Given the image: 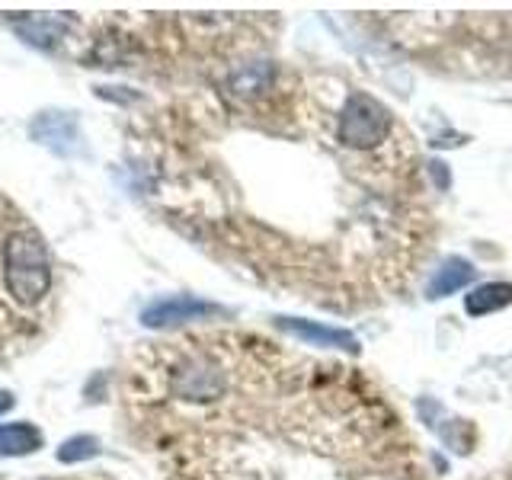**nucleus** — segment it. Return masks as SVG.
Here are the masks:
<instances>
[{"mask_svg":"<svg viewBox=\"0 0 512 480\" xmlns=\"http://www.w3.org/2000/svg\"><path fill=\"white\" fill-rule=\"evenodd\" d=\"M4 285L7 295L32 308L52 288V260L48 247L36 231H13L4 244Z\"/></svg>","mask_w":512,"mask_h":480,"instance_id":"f257e3e1","label":"nucleus"},{"mask_svg":"<svg viewBox=\"0 0 512 480\" xmlns=\"http://www.w3.org/2000/svg\"><path fill=\"white\" fill-rule=\"evenodd\" d=\"M391 132V112L372 93H352L340 112V141L346 148H375Z\"/></svg>","mask_w":512,"mask_h":480,"instance_id":"f03ea898","label":"nucleus"},{"mask_svg":"<svg viewBox=\"0 0 512 480\" xmlns=\"http://www.w3.org/2000/svg\"><path fill=\"white\" fill-rule=\"evenodd\" d=\"M215 314H224L218 304L196 298V295H170V298H157L148 308L141 311V324L151 330H170V327H183V324H196V320H208Z\"/></svg>","mask_w":512,"mask_h":480,"instance_id":"7ed1b4c3","label":"nucleus"},{"mask_svg":"<svg viewBox=\"0 0 512 480\" xmlns=\"http://www.w3.org/2000/svg\"><path fill=\"white\" fill-rule=\"evenodd\" d=\"M32 141H39L58 157H74L84 151V135H80L77 116L68 109H45L29 122Z\"/></svg>","mask_w":512,"mask_h":480,"instance_id":"20e7f679","label":"nucleus"},{"mask_svg":"<svg viewBox=\"0 0 512 480\" xmlns=\"http://www.w3.org/2000/svg\"><path fill=\"white\" fill-rule=\"evenodd\" d=\"M276 327L298 336L304 343L314 346H330V349H346V352H359V340L349 330L340 327H327L317 324V320H304V317H276Z\"/></svg>","mask_w":512,"mask_h":480,"instance_id":"39448f33","label":"nucleus"},{"mask_svg":"<svg viewBox=\"0 0 512 480\" xmlns=\"http://www.w3.org/2000/svg\"><path fill=\"white\" fill-rule=\"evenodd\" d=\"M224 388L218 368L205 362H186L180 372L173 375V391L189 400H212Z\"/></svg>","mask_w":512,"mask_h":480,"instance_id":"423d86ee","label":"nucleus"},{"mask_svg":"<svg viewBox=\"0 0 512 480\" xmlns=\"http://www.w3.org/2000/svg\"><path fill=\"white\" fill-rule=\"evenodd\" d=\"M471 279H474V266L468 260H461V256H452V260H445L436 269V276H432V282L426 288V298L439 301L445 295H455L464 285H471Z\"/></svg>","mask_w":512,"mask_h":480,"instance_id":"0eeeda50","label":"nucleus"},{"mask_svg":"<svg viewBox=\"0 0 512 480\" xmlns=\"http://www.w3.org/2000/svg\"><path fill=\"white\" fill-rule=\"evenodd\" d=\"M42 445H45L42 432L32 423H4L0 426V455H7V458L36 455Z\"/></svg>","mask_w":512,"mask_h":480,"instance_id":"6e6552de","label":"nucleus"},{"mask_svg":"<svg viewBox=\"0 0 512 480\" xmlns=\"http://www.w3.org/2000/svg\"><path fill=\"white\" fill-rule=\"evenodd\" d=\"M506 304H512V285L509 282H484L468 295L464 308H468L471 317H487V314L503 311Z\"/></svg>","mask_w":512,"mask_h":480,"instance_id":"1a4fd4ad","label":"nucleus"},{"mask_svg":"<svg viewBox=\"0 0 512 480\" xmlns=\"http://www.w3.org/2000/svg\"><path fill=\"white\" fill-rule=\"evenodd\" d=\"M100 455V439L96 436H71L58 445V461L61 464H80Z\"/></svg>","mask_w":512,"mask_h":480,"instance_id":"9d476101","label":"nucleus"},{"mask_svg":"<svg viewBox=\"0 0 512 480\" xmlns=\"http://www.w3.org/2000/svg\"><path fill=\"white\" fill-rule=\"evenodd\" d=\"M13 404H16V397L10 391H0V416H4L7 410H13Z\"/></svg>","mask_w":512,"mask_h":480,"instance_id":"9b49d317","label":"nucleus"},{"mask_svg":"<svg viewBox=\"0 0 512 480\" xmlns=\"http://www.w3.org/2000/svg\"><path fill=\"white\" fill-rule=\"evenodd\" d=\"M429 167H432V173H436V180H439V186H445V183H448V180H445V170H442L445 164H429Z\"/></svg>","mask_w":512,"mask_h":480,"instance_id":"f8f14e48","label":"nucleus"}]
</instances>
